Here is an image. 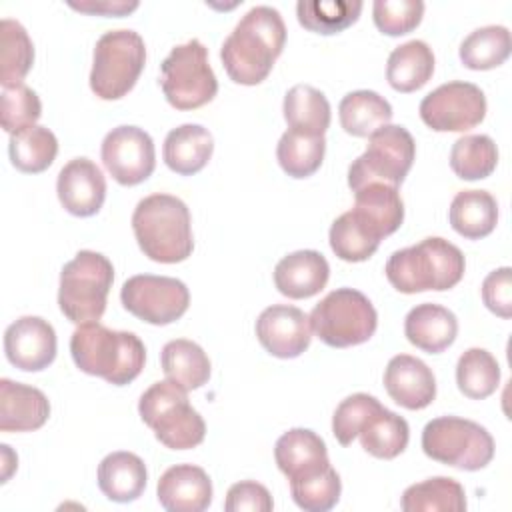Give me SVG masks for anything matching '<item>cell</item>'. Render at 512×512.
Returning a JSON list of instances; mask_svg holds the SVG:
<instances>
[{
	"instance_id": "1",
	"label": "cell",
	"mask_w": 512,
	"mask_h": 512,
	"mask_svg": "<svg viewBox=\"0 0 512 512\" xmlns=\"http://www.w3.org/2000/svg\"><path fill=\"white\" fill-rule=\"evenodd\" d=\"M284 42L286 26L280 12L272 6H254L224 40L220 58L236 84L254 86L266 80Z\"/></svg>"
},
{
	"instance_id": "2",
	"label": "cell",
	"mask_w": 512,
	"mask_h": 512,
	"mask_svg": "<svg viewBox=\"0 0 512 512\" xmlns=\"http://www.w3.org/2000/svg\"><path fill=\"white\" fill-rule=\"evenodd\" d=\"M70 354L82 372L114 386L132 382L146 362V348L136 334L110 330L100 322L78 324L70 338Z\"/></svg>"
},
{
	"instance_id": "3",
	"label": "cell",
	"mask_w": 512,
	"mask_h": 512,
	"mask_svg": "<svg viewBox=\"0 0 512 512\" xmlns=\"http://www.w3.org/2000/svg\"><path fill=\"white\" fill-rule=\"evenodd\" d=\"M132 230L144 256L162 264H176L192 254V226L188 206L170 194L142 198L132 214Z\"/></svg>"
},
{
	"instance_id": "4",
	"label": "cell",
	"mask_w": 512,
	"mask_h": 512,
	"mask_svg": "<svg viewBox=\"0 0 512 512\" xmlns=\"http://www.w3.org/2000/svg\"><path fill=\"white\" fill-rule=\"evenodd\" d=\"M464 268V254L458 246L430 236L414 246L392 252L384 272L398 292L416 294L454 288L462 280Z\"/></svg>"
},
{
	"instance_id": "5",
	"label": "cell",
	"mask_w": 512,
	"mask_h": 512,
	"mask_svg": "<svg viewBox=\"0 0 512 512\" xmlns=\"http://www.w3.org/2000/svg\"><path fill=\"white\" fill-rule=\"evenodd\" d=\"M138 412L156 440L170 450L194 448L206 436V424L190 406L186 390L168 378L154 382L140 396Z\"/></svg>"
},
{
	"instance_id": "6",
	"label": "cell",
	"mask_w": 512,
	"mask_h": 512,
	"mask_svg": "<svg viewBox=\"0 0 512 512\" xmlns=\"http://www.w3.org/2000/svg\"><path fill=\"white\" fill-rule=\"evenodd\" d=\"M114 282L112 262L92 250H80L60 272L58 306L74 324L98 322Z\"/></svg>"
},
{
	"instance_id": "7",
	"label": "cell",
	"mask_w": 512,
	"mask_h": 512,
	"mask_svg": "<svg viewBox=\"0 0 512 512\" xmlns=\"http://www.w3.org/2000/svg\"><path fill=\"white\" fill-rule=\"evenodd\" d=\"M146 62V46L134 30H108L94 46L90 88L102 100L126 96L140 78Z\"/></svg>"
},
{
	"instance_id": "8",
	"label": "cell",
	"mask_w": 512,
	"mask_h": 512,
	"mask_svg": "<svg viewBox=\"0 0 512 512\" xmlns=\"http://www.w3.org/2000/svg\"><path fill=\"white\" fill-rule=\"evenodd\" d=\"M314 334L332 348H348L372 338L378 314L372 302L354 288H336L326 294L308 316Z\"/></svg>"
},
{
	"instance_id": "9",
	"label": "cell",
	"mask_w": 512,
	"mask_h": 512,
	"mask_svg": "<svg viewBox=\"0 0 512 512\" xmlns=\"http://www.w3.org/2000/svg\"><path fill=\"white\" fill-rule=\"evenodd\" d=\"M422 450L436 462L474 472L494 458V440L478 422L440 416L424 426Z\"/></svg>"
},
{
	"instance_id": "10",
	"label": "cell",
	"mask_w": 512,
	"mask_h": 512,
	"mask_svg": "<svg viewBox=\"0 0 512 512\" xmlns=\"http://www.w3.org/2000/svg\"><path fill=\"white\" fill-rule=\"evenodd\" d=\"M160 86L170 106L194 110L208 104L218 92V80L208 64L206 46L192 38L170 50L160 64Z\"/></svg>"
},
{
	"instance_id": "11",
	"label": "cell",
	"mask_w": 512,
	"mask_h": 512,
	"mask_svg": "<svg viewBox=\"0 0 512 512\" xmlns=\"http://www.w3.org/2000/svg\"><path fill=\"white\" fill-rule=\"evenodd\" d=\"M416 156L412 134L404 126L386 124L368 136V146L348 168V186L352 192L370 184L382 182L398 188Z\"/></svg>"
},
{
	"instance_id": "12",
	"label": "cell",
	"mask_w": 512,
	"mask_h": 512,
	"mask_svg": "<svg viewBox=\"0 0 512 512\" xmlns=\"http://www.w3.org/2000/svg\"><path fill=\"white\" fill-rule=\"evenodd\" d=\"M120 300L136 318L154 326H166L188 310L190 292L178 278L136 274L124 282Z\"/></svg>"
},
{
	"instance_id": "13",
	"label": "cell",
	"mask_w": 512,
	"mask_h": 512,
	"mask_svg": "<svg viewBox=\"0 0 512 512\" xmlns=\"http://www.w3.org/2000/svg\"><path fill=\"white\" fill-rule=\"evenodd\" d=\"M486 116V96L472 82H446L420 102L422 122L436 132H466Z\"/></svg>"
},
{
	"instance_id": "14",
	"label": "cell",
	"mask_w": 512,
	"mask_h": 512,
	"mask_svg": "<svg viewBox=\"0 0 512 512\" xmlns=\"http://www.w3.org/2000/svg\"><path fill=\"white\" fill-rule=\"evenodd\" d=\"M102 162L122 186L144 182L156 166V150L148 132L138 126H116L102 140Z\"/></svg>"
},
{
	"instance_id": "15",
	"label": "cell",
	"mask_w": 512,
	"mask_h": 512,
	"mask_svg": "<svg viewBox=\"0 0 512 512\" xmlns=\"http://www.w3.org/2000/svg\"><path fill=\"white\" fill-rule=\"evenodd\" d=\"M256 336L260 344L276 358L300 356L312 340L308 316L288 304H272L256 320Z\"/></svg>"
},
{
	"instance_id": "16",
	"label": "cell",
	"mask_w": 512,
	"mask_h": 512,
	"mask_svg": "<svg viewBox=\"0 0 512 512\" xmlns=\"http://www.w3.org/2000/svg\"><path fill=\"white\" fill-rule=\"evenodd\" d=\"M4 352L12 366L38 372L56 358V332L40 316H22L4 332Z\"/></svg>"
},
{
	"instance_id": "17",
	"label": "cell",
	"mask_w": 512,
	"mask_h": 512,
	"mask_svg": "<svg viewBox=\"0 0 512 512\" xmlns=\"http://www.w3.org/2000/svg\"><path fill=\"white\" fill-rule=\"evenodd\" d=\"M56 192L66 212L86 218L102 208L106 198V180L102 170L90 158L80 156L62 166Z\"/></svg>"
},
{
	"instance_id": "18",
	"label": "cell",
	"mask_w": 512,
	"mask_h": 512,
	"mask_svg": "<svg viewBox=\"0 0 512 512\" xmlns=\"http://www.w3.org/2000/svg\"><path fill=\"white\" fill-rule=\"evenodd\" d=\"M384 388L396 404L408 410H422L436 398V378L432 370L410 354L390 358L384 370Z\"/></svg>"
},
{
	"instance_id": "19",
	"label": "cell",
	"mask_w": 512,
	"mask_h": 512,
	"mask_svg": "<svg viewBox=\"0 0 512 512\" xmlns=\"http://www.w3.org/2000/svg\"><path fill=\"white\" fill-rule=\"evenodd\" d=\"M156 494L170 512H202L212 502V480L200 466L176 464L160 476Z\"/></svg>"
},
{
	"instance_id": "20",
	"label": "cell",
	"mask_w": 512,
	"mask_h": 512,
	"mask_svg": "<svg viewBox=\"0 0 512 512\" xmlns=\"http://www.w3.org/2000/svg\"><path fill=\"white\" fill-rule=\"evenodd\" d=\"M50 416V402L42 390L0 380V430L2 432H32L46 424Z\"/></svg>"
},
{
	"instance_id": "21",
	"label": "cell",
	"mask_w": 512,
	"mask_h": 512,
	"mask_svg": "<svg viewBox=\"0 0 512 512\" xmlns=\"http://www.w3.org/2000/svg\"><path fill=\"white\" fill-rule=\"evenodd\" d=\"M274 458L280 472L290 482L312 476L330 466L324 440L308 428H292L284 432L276 440Z\"/></svg>"
},
{
	"instance_id": "22",
	"label": "cell",
	"mask_w": 512,
	"mask_h": 512,
	"mask_svg": "<svg viewBox=\"0 0 512 512\" xmlns=\"http://www.w3.org/2000/svg\"><path fill=\"white\" fill-rule=\"evenodd\" d=\"M330 276L328 260L316 250H296L274 268V284L280 294L302 300L318 294Z\"/></svg>"
},
{
	"instance_id": "23",
	"label": "cell",
	"mask_w": 512,
	"mask_h": 512,
	"mask_svg": "<svg viewBox=\"0 0 512 512\" xmlns=\"http://www.w3.org/2000/svg\"><path fill=\"white\" fill-rule=\"evenodd\" d=\"M404 334L412 346L428 354H438L456 340L458 320L448 308L424 302L406 314Z\"/></svg>"
},
{
	"instance_id": "24",
	"label": "cell",
	"mask_w": 512,
	"mask_h": 512,
	"mask_svg": "<svg viewBox=\"0 0 512 512\" xmlns=\"http://www.w3.org/2000/svg\"><path fill=\"white\" fill-rule=\"evenodd\" d=\"M352 212L380 238H384L400 228L404 220V202L398 188L382 182H370L354 192Z\"/></svg>"
},
{
	"instance_id": "25",
	"label": "cell",
	"mask_w": 512,
	"mask_h": 512,
	"mask_svg": "<svg viewBox=\"0 0 512 512\" xmlns=\"http://www.w3.org/2000/svg\"><path fill=\"white\" fill-rule=\"evenodd\" d=\"M214 150L212 134L200 126V124H182L168 132L164 140V162L166 166L180 174V176H192L200 172Z\"/></svg>"
},
{
	"instance_id": "26",
	"label": "cell",
	"mask_w": 512,
	"mask_h": 512,
	"mask_svg": "<svg viewBox=\"0 0 512 512\" xmlns=\"http://www.w3.org/2000/svg\"><path fill=\"white\" fill-rule=\"evenodd\" d=\"M146 480V466L132 452H112L98 466V486L112 502L136 500L144 492Z\"/></svg>"
},
{
	"instance_id": "27",
	"label": "cell",
	"mask_w": 512,
	"mask_h": 512,
	"mask_svg": "<svg viewBox=\"0 0 512 512\" xmlns=\"http://www.w3.org/2000/svg\"><path fill=\"white\" fill-rule=\"evenodd\" d=\"M448 218L460 236L480 240L496 228L498 204L486 190H462L452 198Z\"/></svg>"
},
{
	"instance_id": "28",
	"label": "cell",
	"mask_w": 512,
	"mask_h": 512,
	"mask_svg": "<svg viewBox=\"0 0 512 512\" xmlns=\"http://www.w3.org/2000/svg\"><path fill=\"white\" fill-rule=\"evenodd\" d=\"M434 72V54L424 40H410L396 46L386 64V80L398 92L422 88Z\"/></svg>"
},
{
	"instance_id": "29",
	"label": "cell",
	"mask_w": 512,
	"mask_h": 512,
	"mask_svg": "<svg viewBox=\"0 0 512 512\" xmlns=\"http://www.w3.org/2000/svg\"><path fill=\"white\" fill-rule=\"evenodd\" d=\"M160 364L166 378L186 392L204 386L210 378V360L206 352L186 338L166 342L160 354Z\"/></svg>"
},
{
	"instance_id": "30",
	"label": "cell",
	"mask_w": 512,
	"mask_h": 512,
	"mask_svg": "<svg viewBox=\"0 0 512 512\" xmlns=\"http://www.w3.org/2000/svg\"><path fill=\"white\" fill-rule=\"evenodd\" d=\"M362 448L382 460H392L408 446L410 428L408 422L396 412L380 406L372 412L358 430Z\"/></svg>"
},
{
	"instance_id": "31",
	"label": "cell",
	"mask_w": 512,
	"mask_h": 512,
	"mask_svg": "<svg viewBox=\"0 0 512 512\" xmlns=\"http://www.w3.org/2000/svg\"><path fill=\"white\" fill-rule=\"evenodd\" d=\"M338 116L348 134L366 138L390 122L392 106L374 90H354L340 100Z\"/></svg>"
},
{
	"instance_id": "32",
	"label": "cell",
	"mask_w": 512,
	"mask_h": 512,
	"mask_svg": "<svg viewBox=\"0 0 512 512\" xmlns=\"http://www.w3.org/2000/svg\"><path fill=\"white\" fill-rule=\"evenodd\" d=\"M284 118L290 130L324 136L330 126V102L318 88L296 84L284 96Z\"/></svg>"
},
{
	"instance_id": "33",
	"label": "cell",
	"mask_w": 512,
	"mask_h": 512,
	"mask_svg": "<svg viewBox=\"0 0 512 512\" xmlns=\"http://www.w3.org/2000/svg\"><path fill=\"white\" fill-rule=\"evenodd\" d=\"M400 506L406 512H462L466 510V494L454 478L434 476L408 486Z\"/></svg>"
},
{
	"instance_id": "34",
	"label": "cell",
	"mask_w": 512,
	"mask_h": 512,
	"mask_svg": "<svg viewBox=\"0 0 512 512\" xmlns=\"http://www.w3.org/2000/svg\"><path fill=\"white\" fill-rule=\"evenodd\" d=\"M8 154L12 164L26 174H38L50 168L58 154V140L46 126H28L10 134Z\"/></svg>"
},
{
	"instance_id": "35",
	"label": "cell",
	"mask_w": 512,
	"mask_h": 512,
	"mask_svg": "<svg viewBox=\"0 0 512 512\" xmlns=\"http://www.w3.org/2000/svg\"><path fill=\"white\" fill-rule=\"evenodd\" d=\"M34 62V46L26 28L12 18L0 22V84H22Z\"/></svg>"
},
{
	"instance_id": "36",
	"label": "cell",
	"mask_w": 512,
	"mask_h": 512,
	"mask_svg": "<svg viewBox=\"0 0 512 512\" xmlns=\"http://www.w3.org/2000/svg\"><path fill=\"white\" fill-rule=\"evenodd\" d=\"M512 40L506 26H482L472 30L460 44V60L470 70H490L510 56Z\"/></svg>"
},
{
	"instance_id": "37",
	"label": "cell",
	"mask_w": 512,
	"mask_h": 512,
	"mask_svg": "<svg viewBox=\"0 0 512 512\" xmlns=\"http://www.w3.org/2000/svg\"><path fill=\"white\" fill-rule=\"evenodd\" d=\"M326 152V138L316 134H304L298 130H286L276 146V158L282 170L292 178L312 176Z\"/></svg>"
},
{
	"instance_id": "38",
	"label": "cell",
	"mask_w": 512,
	"mask_h": 512,
	"mask_svg": "<svg viewBox=\"0 0 512 512\" xmlns=\"http://www.w3.org/2000/svg\"><path fill=\"white\" fill-rule=\"evenodd\" d=\"M380 236L352 210L340 214L330 226V248L344 262L368 260L380 246Z\"/></svg>"
},
{
	"instance_id": "39",
	"label": "cell",
	"mask_w": 512,
	"mask_h": 512,
	"mask_svg": "<svg viewBox=\"0 0 512 512\" xmlns=\"http://www.w3.org/2000/svg\"><path fill=\"white\" fill-rule=\"evenodd\" d=\"M456 384L458 390L472 400L488 398L500 384V366L496 358L484 348H468L458 358Z\"/></svg>"
},
{
	"instance_id": "40",
	"label": "cell",
	"mask_w": 512,
	"mask_h": 512,
	"mask_svg": "<svg viewBox=\"0 0 512 512\" xmlns=\"http://www.w3.org/2000/svg\"><path fill=\"white\" fill-rule=\"evenodd\" d=\"M498 164V148L486 134L458 138L450 150V168L462 180L488 178Z\"/></svg>"
},
{
	"instance_id": "41",
	"label": "cell",
	"mask_w": 512,
	"mask_h": 512,
	"mask_svg": "<svg viewBox=\"0 0 512 512\" xmlns=\"http://www.w3.org/2000/svg\"><path fill=\"white\" fill-rule=\"evenodd\" d=\"M362 12V2H324V0H300L296 4L298 22L318 34H338L352 26Z\"/></svg>"
},
{
	"instance_id": "42",
	"label": "cell",
	"mask_w": 512,
	"mask_h": 512,
	"mask_svg": "<svg viewBox=\"0 0 512 512\" xmlns=\"http://www.w3.org/2000/svg\"><path fill=\"white\" fill-rule=\"evenodd\" d=\"M290 492L294 502L306 512H326L336 506L342 492V482L338 472L328 466L306 478L290 482Z\"/></svg>"
},
{
	"instance_id": "43",
	"label": "cell",
	"mask_w": 512,
	"mask_h": 512,
	"mask_svg": "<svg viewBox=\"0 0 512 512\" xmlns=\"http://www.w3.org/2000/svg\"><path fill=\"white\" fill-rule=\"evenodd\" d=\"M42 114L38 94L26 84L2 88V128L10 134L34 126Z\"/></svg>"
},
{
	"instance_id": "44",
	"label": "cell",
	"mask_w": 512,
	"mask_h": 512,
	"mask_svg": "<svg viewBox=\"0 0 512 512\" xmlns=\"http://www.w3.org/2000/svg\"><path fill=\"white\" fill-rule=\"evenodd\" d=\"M424 14V2L420 0H376L372 6V18L380 32L388 36H402L412 32Z\"/></svg>"
},
{
	"instance_id": "45",
	"label": "cell",
	"mask_w": 512,
	"mask_h": 512,
	"mask_svg": "<svg viewBox=\"0 0 512 512\" xmlns=\"http://www.w3.org/2000/svg\"><path fill=\"white\" fill-rule=\"evenodd\" d=\"M382 404L378 402V398L364 394V392H356L348 398H344L332 416V432L336 436V440L342 446L352 444V440L358 436V430L362 428V424L366 422V418L376 412Z\"/></svg>"
},
{
	"instance_id": "46",
	"label": "cell",
	"mask_w": 512,
	"mask_h": 512,
	"mask_svg": "<svg viewBox=\"0 0 512 512\" xmlns=\"http://www.w3.org/2000/svg\"><path fill=\"white\" fill-rule=\"evenodd\" d=\"M482 300L500 318L512 316V270L508 266L492 270L482 282Z\"/></svg>"
},
{
	"instance_id": "47",
	"label": "cell",
	"mask_w": 512,
	"mask_h": 512,
	"mask_svg": "<svg viewBox=\"0 0 512 512\" xmlns=\"http://www.w3.org/2000/svg\"><path fill=\"white\" fill-rule=\"evenodd\" d=\"M224 508L228 512H270L274 508V502L266 486L254 480H244L230 486Z\"/></svg>"
},
{
	"instance_id": "48",
	"label": "cell",
	"mask_w": 512,
	"mask_h": 512,
	"mask_svg": "<svg viewBox=\"0 0 512 512\" xmlns=\"http://www.w3.org/2000/svg\"><path fill=\"white\" fill-rule=\"evenodd\" d=\"M74 10L88 12V14H100V16H126L132 10L138 8V2H124V0H88V2H70L68 4Z\"/></svg>"
}]
</instances>
